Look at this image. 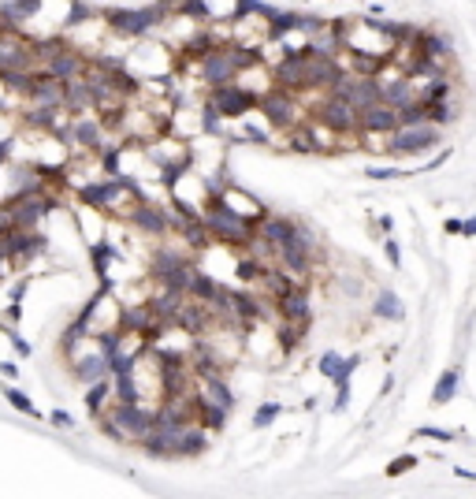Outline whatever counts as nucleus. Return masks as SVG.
Returning <instances> with one entry per match:
<instances>
[{
    "label": "nucleus",
    "instance_id": "obj_6",
    "mask_svg": "<svg viewBox=\"0 0 476 499\" xmlns=\"http://www.w3.org/2000/svg\"><path fill=\"white\" fill-rule=\"evenodd\" d=\"M190 261L182 257V254H171V250H161L153 261V276L161 280L164 291H182L187 295V280H190Z\"/></svg>",
    "mask_w": 476,
    "mask_h": 499
},
{
    "label": "nucleus",
    "instance_id": "obj_17",
    "mask_svg": "<svg viewBox=\"0 0 476 499\" xmlns=\"http://www.w3.org/2000/svg\"><path fill=\"white\" fill-rule=\"evenodd\" d=\"M45 0H8L4 8H0V26H19L26 23L30 16H37V8H42Z\"/></svg>",
    "mask_w": 476,
    "mask_h": 499
},
{
    "label": "nucleus",
    "instance_id": "obj_12",
    "mask_svg": "<svg viewBox=\"0 0 476 499\" xmlns=\"http://www.w3.org/2000/svg\"><path fill=\"white\" fill-rule=\"evenodd\" d=\"M45 71H49L52 78H60V82H68V78H75V75L86 71V56H82V52H75L71 45H63V49H56V52L45 60Z\"/></svg>",
    "mask_w": 476,
    "mask_h": 499
},
{
    "label": "nucleus",
    "instance_id": "obj_46",
    "mask_svg": "<svg viewBox=\"0 0 476 499\" xmlns=\"http://www.w3.org/2000/svg\"><path fill=\"white\" fill-rule=\"evenodd\" d=\"M4 156H8V142H0V164H4Z\"/></svg>",
    "mask_w": 476,
    "mask_h": 499
},
{
    "label": "nucleus",
    "instance_id": "obj_38",
    "mask_svg": "<svg viewBox=\"0 0 476 499\" xmlns=\"http://www.w3.org/2000/svg\"><path fill=\"white\" fill-rule=\"evenodd\" d=\"M179 16H190V19H205V8H201V0H182V4H179Z\"/></svg>",
    "mask_w": 476,
    "mask_h": 499
},
{
    "label": "nucleus",
    "instance_id": "obj_19",
    "mask_svg": "<svg viewBox=\"0 0 476 499\" xmlns=\"http://www.w3.org/2000/svg\"><path fill=\"white\" fill-rule=\"evenodd\" d=\"M361 365V358H339L335 350H327L320 362H316V369H320L327 380H339V376H353V369Z\"/></svg>",
    "mask_w": 476,
    "mask_h": 499
},
{
    "label": "nucleus",
    "instance_id": "obj_29",
    "mask_svg": "<svg viewBox=\"0 0 476 499\" xmlns=\"http://www.w3.org/2000/svg\"><path fill=\"white\" fill-rule=\"evenodd\" d=\"M234 4L238 0H201L205 19H234Z\"/></svg>",
    "mask_w": 476,
    "mask_h": 499
},
{
    "label": "nucleus",
    "instance_id": "obj_34",
    "mask_svg": "<svg viewBox=\"0 0 476 499\" xmlns=\"http://www.w3.org/2000/svg\"><path fill=\"white\" fill-rule=\"evenodd\" d=\"M413 466H417V455H399V458H391V462H387V477H402Z\"/></svg>",
    "mask_w": 476,
    "mask_h": 499
},
{
    "label": "nucleus",
    "instance_id": "obj_25",
    "mask_svg": "<svg viewBox=\"0 0 476 499\" xmlns=\"http://www.w3.org/2000/svg\"><path fill=\"white\" fill-rule=\"evenodd\" d=\"M399 112V127H409V123H425L428 120V104L425 101H409V104H402V109H394Z\"/></svg>",
    "mask_w": 476,
    "mask_h": 499
},
{
    "label": "nucleus",
    "instance_id": "obj_11",
    "mask_svg": "<svg viewBox=\"0 0 476 499\" xmlns=\"http://www.w3.org/2000/svg\"><path fill=\"white\" fill-rule=\"evenodd\" d=\"M272 78L280 82V90H306V56H301V49L298 52H283V60L272 68Z\"/></svg>",
    "mask_w": 476,
    "mask_h": 499
},
{
    "label": "nucleus",
    "instance_id": "obj_13",
    "mask_svg": "<svg viewBox=\"0 0 476 499\" xmlns=\"http://www.w3.org/2000/svg\"><path fill=\"white\" fill-rule=\"evenodd\" d=\"M216 198H220L223 205H227L231 213L246 216L249 224H257V220H261L264 213H268V209H264V205H261L257 198H249V194H246V190H238V187H223V190L216 194Z\"/></svg>",
    "mask_w": 476,
    "mask_h": 499
},
{
    "label": "nucleus",
    "instance_id": "obj_14",
    "mask_svg": "<svg viewBox=\"0 0 476 499\" xmlns=\"http://www.w3.org/2000/svg\"><path fill=\"white\" fill-rule=\"evenodd\" d=\"M361 127L368 135H391V130L399 127V112H394L387 101H376V104H368V109H361Z\"/></svg>",
    "mask_w": 476,
    "mask_h": 499
},
{
    "label": "nucleus",
    "instance_id": "obj_30",
    "mask_svg": "<svg viewBox=\"0 0 476 499\" xmlns=\"http://www.w3.org/2000/svg\"><path fill=\"white\" fill-rule=\"evenodd\" d=\"M4 399H8L11 406H15V410H19V414H30V417H42V414H37V406H34L30 399H26V391H19L15 384H11V388L4 391Z\"/></svg>",
    "mask_w": 476,
    "mask_h": 499
},
{
    "label": "nucleus",
    "instance_id": "obj_40",
    "mask_svg": "<svg viewBox=\"0 0 476 499\" xmlns=\"http://www.w3.org/2000/svg\"><path fill=\"white\" fill-rule=\"evenodd\" d=\"M101 164H104V172H108V175H119V149H104Z\"/></svg>",
    "mask_w": 476,
    "mask_h": 499
},
{
    "label": "nucleus",
    "instance_id": "obj_3",
    "mask_svg": "<svg viewBox=\"0 0 476 499\" xmlns=\"http://www.w3.org/2000/svg\"><path fill=\"white\" fill-rule=\"evenodd\" d=\"M164 16H168V0H161V4H153V8H138V11L112 8L108 16H104V23H108L112 34H119V37H142V34H149Z\"/></svg>",
    "mask_w": 476,
    "mask_h": 499
},
{
    "label": "nucleus",
    "instance_id": "obj_22",
    "mask_svg": "<svg viewBox=\"0 0 476 499\" xmlns=\"http://www.w3.org/2000/svg\"><path fill=\"white\" fill-rule=\"evenodd\" d=\"M71 142L82 149H101V127L94 120H78L71 123Z\"/></svg>",
    "mask_w": 476,
    "mask_h": 499
},
{
    "label": "nucleus",
    "instance_id": "obj_32",
    "mask_svg": "<svg viewBox=\"0 0 476 499\" xmlns=\"http://www.w3.org/2000/svg\"><path fill=\"white\" fill-rule=\"evenodd\" d=\"M409 175H413V168H409V172H406V168H368V179H372V183H383V179H409Z\"/></svg>",
    "mask_w": 476,
    "mask_h": 499
},
{
    "label": "nucleus",
    "instance_id": "obj_23",
    "mask_svg": "<svg viewBox=\"0 0 476 499\" xmlns=\"http://www.w3.org/2000/svg\"><path fill=\"white\" fill-rule=\"evenodd\" d=\"M372 313H376V317H383V321H402L406 317L402 302H399V295H394V291H380V298L372 302Z\"/></svg>",
    "mask_w": 476,
    "mask_h": 499
},
{
    "label": "nucleus",
    "instance_id": "obj_26",
    "mask_svg": "<svg viewBox=\"0 0 476 499\" xmlns=\"http://www.w3.org/2000/svg\"><path fill=\"white\" fill-rule=\"evenodd\" d=\"M112 254H115V250H112L108 242H94V246H89V257H94V272H97L101 283L108 280V261H112Z\"/></svg>",
    "mask_w": 476,
    "mask_h": 499
},
{
    "label": "nucleus",
    "instance_id": "obj_7",
    "mask_svg": "<svg viewBox=\"0 0 476 499\" xmlns=\"http://www.w3.org/2000/svg\"><path fill=\"white\" fill-rule=\"evenodd\" d=\"M435 142H439V130H435L428 120L391 130V149H394V153H425V149L435 146Z\"/></svg>",
    "mask_w": 476,
    "mask_h": 499
},
{
    "label": "nucleus",
    "instance_id": "obj_16",
    "mask_svg": "<svg viewBox=\"0 0 476 499\" xmlns=\"http://www.w3.org/2000/svg\"><path fill=\"white\" fill-rule=\"evenodd\" d=\"M130 220H134V228L145 231V235H168V216H164V209H153V205L138 202L134 209H130Z\"/></svg>",
    "mask_w": 476,
    "mask_h": 499
},
{
    "label": "nucleus",
    "instance_id": "obj_27",
    "mask_svg": "<svg viewBox=\"0 0 476 499\" xmlns=\"http://www.w3.org/2000/svg\"><path fill=\"white\" fill-rule=\"evenodd\" d=\"M108 391H112V384L104 376L94 380V384H89V395H86V410L101 417V402H108Z\"/></svg>",
    "mask_w": 476,
    "mask_h": 499
},
{
    "label": "nucleus",
    "instance_id": "obj_9",
    "mask_svg": "<svg viewBox=\"0 0 476 499\" xmlns=\"http://www.w3.org/2000/svg\"><path fill=\"white\" fill-rule=\"evenodd\" d=\"M342 34H346V23H316L313 30L306 34L309 45L306 52H316V56H335V52L342 49Z\"/></svg>",
    "mask_w": 476,
    "mask_h": 499
},
{
    "label": "nucleus",
    "instance_id": "obj_5",
    "mask_svg": "<svg viewBox=\"0 0 476 499\" xmlns=\"http://www.w3.org/2000/svg\"><path fill=\"white\" fill-rule=\"evenodd\" d=\"M257 109L268 116V123H275V127H298V120H301L290 90H264L257 97Z\"/></svg>",
    "mask_w": 476,
    "mask_h": 499
},
{
    "label": "nucleus",
    "instance_id": "obj_31",
    "mask_svg": "<svg viewBox=\"0 0 476 499\" xmlns=\"http://www.w3.org/2000/svg\"><path fill=\"white\" fill-rule=\"evenodd\" d=\"M346 406H350V376H339L335 380V402H332V410L342 414Z\"/></svg>",
    "mask_w": 476,
    "mask_h": 499
},
{
    "label": "nucleus",
    "instance_id": "obj_18",
    "mask_svg": "<svg viewBox=\"0 0 476 499\" xmlns=\"http://www.w3.org/2000/svg\"><path fill=\"white\" fill-rule=\"evenodd\" d=\"M194 421H201V429L216 432L227 421V406H216V402H205V399L194 395Z\"/></svg>",
    "mask_w": 476,
    "mask_h": 499
},
{
    "label": "nucleus",
    "instance_id": "obj_20",
    "mask_svg": "<svg viewBox=\"0 0 476 499\" xmlns=\"http://www.w3.org/2000/svg\"><path fill=\"white\" fill-rule=\"evenodd\" d=\"M71 373H75V380H82V384H94V380H101L108 373V358H104V354H89V358L71 365Z\"/></svg>",
    "mask_w": 476,
    "mask_h": 499
},
{
    "label": "nucleus",
    "instance_id": "obj_41",
    "mask_svg": "<svg viewBox=\"0 0 476 499\" xmlns=\"http://www.w3.org/2000/svg\"><path fill=\"white\" fill-rule=\"evenodd\" d=\"M238 276H242V280H261V265L257 261H242V265H238Z\"/></svg>",
    "mask_w": 476,
    "mask_h": 499
},
{
    "label": "nucleus",
    "instance_id": "obj_21",
    "mask_svg": "<svg viewBox=\"0 0 476 499\" xmlns=\"http://www.w3.org/2000/svg\"><path fill=\"white\" fill-rule=\"evenodd\" d=\"M458 388H461V373H458V369L439 373V380H435V391H432V406H446V402L458 395Z\"/></svg>",
    "mask_w": 476,
    "mask_h": 499
},
{
    "label": "nucleus",
    "instance_id": "obj_36",
    "mask_svg": "<svg viewBox=\"0 0 476 499\" xmlns=\"http://www.w3.org/2000/svg\"><path fill=\"white\" fill-rule=\"evenodd\" d=\"M428 104V123H446L451 120V109H446L443 101H425Z\"/></svg>",
    "mask_w": 476,
    "mask_h": 499
},
{
    "label": "nucleus",
    "instance_id": "obj_28",
    "mask_svg": "<svg viewBox=\"0 0 476 499\" xmlns=\"http://www.w3.org/2000/svg\"><path fill=\"white\" fill-rule=\"evenodd\" d=\"M227 302H231V313H238V321H253L261 313V306L249 295H227Z\"/></svg>",
    "mask_w": 476,
    "mask_h": 499
},
{
    "label": "nucleus",
    "instance_id": "obj_35",
    "mask_svg": "<svg viewBox=\"0 0 476 499\" xmlns=\"http://www.w3.org/2000/svg\"><path fill=\"white\" fill-rule=\"evenodd\" d=\"M417 440H439V443H451V440H458L454 432H446V429H435V425H420L417 432H413Z\"/></svg>",
    "mask_w": 476,
    "mask_h": 499
},
{
    "label": "nucleus",
    "instance_id": "obj_1",
    "mask_svg": "<svg viewBox=\"0 0 476 499\" xmlns=\"http://www.w3.org/2000/svg\"><path fill=\"white\" fill-rule=\"evenodd\" d=\"M104 432H112L115 440L123 443H142V436L153 429V410L145 402H123L119 399L108 414L101 417Z\"/></svg>",
    "mask_w": 476,
    "mask_h": 499
},
{
    "label": "nucleus",
    "instance_id": "obj_10",
    "mask_svg": "<svg viewBox=\"0 0 476 499\" xmlns=\"http://www.w3.org/2000/svg\"><path fill=\"white\" fill-rule=\"evenodd\" d=\"M275 306H280L283 324H294V328H301V332H306V328L313 324V306H309L306 291H298V287H290L287 295L275 298Z\"/></svg>",
    "mask_w": 476,
    "mask_h": 499
},
{
    "label": "nucleus",
    "instance_id": "obj_45",
    "mask_svg": "<svg viewBox=\"0 0 476 499\" xmlns=\"http://www.w3.org/2000/svg\"><path fill=\"white\" fill-rule=\"evenodd\" d=\"M0 373H4L8 380H15V365H11V362H4V365H0Z\"/></svg>",
    "mask_w": 476,
    "mask_h": 499
},
{
    "label": "nucleus",
    "instance_id": "obj_2",
    "mask_svg": "<svg viewBox=\"0 0 476 499\" xmlns=\"http://www.w3.org/2000/svg\"><path fill=\"white\" fill-rule=\"evenodd\" d=\"M201 224L208 228L213 242H227V246H249L253 242V224H249L246 216L231 213L220 198H213V205L201 213Z\"/></svg>",
    "mask_w": 476,
    "mask_h": 499
},
{
    "label": "nucleus",
    "instance_id": "obj_44",
    "mask_svg": "<svg viewBox=\"0 0 476 499\" xmlns=\"http://www.w3.org/2000/svg\"><path fill=\"white\" fill-rule=\"evenodd\" d=\"M11 343H15V350L23 354V358H26V354H30V343H26V339H19L15 332H11Z\"/></svg>",
    "mask_w": 476,
    "mask_h": 499
},
{
    "label": "nucleus",
    "instance_id": "obj_42",
    "mask_svg": "<svg viewBox=\"0 0 476 499\" xmlns=\"http://www.w3.org/2000/svg\"><path fill=\"white\" fill-rule=\"evenodd\" d=\"M49 421H52V425H56V429H71V425H75L68 410H52V414H49Z\"/></svg>",
    "mask_w": 476,
    "mask_h": 499
},
{
    "label": "nucleus",
    "instance_id": "obj_33",
    "mask_svg": "<svg viewBox=\"0 0 476 499\" xmlns=\"http://www.w3.org/2000/svg\"><path fill=\"white\" fill-rule=\"evenodd\" d=\"M280 414H283V406H280V402H264L261 410L253 414V425H257V429H264V425H272Z\"/></svg>",
    "mask_w": 476,
    "mask_h": 499
},
{
    "label": "nucleus",
    "instance_id": "obj_43",
    "mask_svg": "<svg viewBox=\"0 0 476 499\" xmlns=\"http://www.w3.org/2000/svg\"><path fill=\"white\" fill-rule=\"evenodd\" d=\"M458 235H461V239H476V216L458 220Z\"/></svg>",
    "mask_w": 476,
    "mask_h": 499
},
{
    "label": "nucleus",
    "instance_id": "obj_8",
    "mask_svg": "<svg viewBox=\"0 0 476 499\" xmlns=\"http://www.w3.org/2000/svg\"><path fill=\"white\" fill-rule=\"evenodd\" d=\"M316 120H324L327 127H335L339 135H346V130L361 127V112H357L353 104H346L342 97H327L320 109H316Z\"/></svg>",
    "mask_w": 476,
    "mask_h": 499
},
{
    "label": "nucleus",
    "instance_id": "obj_4",
    "mask_svg": "<svg viewBox=\"0 0 476 499\" xmlns=\"http://www.w3.org/2000/svg\"><path fill=\"white\" fill-rule=\"evenodd\" d=\"M257 97L253 90L238 86V82H223V86H213V94H208V109L223 120H238V116H246L249 109H257Z\"/></svg>",
    "mask_w": 476,
    "mask_h": 499
},
{
    "label": "nucleus",
    "instance_id": "obj_39",
    "mask_svg": "<svg viewBox=\"0 0 476 499\" xmlns=\"http://www.w3.org/2000/svg\"><path fill=\"white\" fill-rule=\"evenodd\" d=\"M383 254H387L391 269H402V250H399V242H394V239H387V242H383Z\"/></svg>",
    "mask_w": 476,
    "mask_h": 499
},
{
    "label": "nucleus",
    "instance_id": "obj_15",
    "mask_svg": "<svg viewBox=\"0 0 476 499\" xmlns=\"http://www.w3.org/2000/svg\"><path fill=\"white\" fill-rule=\"evenodd\" d=\"M253 235H257V239H264L272 250H280V246L290 242V235H294V224H290V220H283V216H268V213H264V216L257 220Z\"/></svg>",
    "mask_w": 476,
    "mask_h": 499
},
{
    "label": "nucleus",
    "instance_id": "obj_37",
    "mask_svg": "<svg viewBox=\"0 0 476 499\" xmlns=\"http://www.w3.org/2000/svg\"><path fill=\"white\" fill-rule=\"evenodd\" d=\"M68 26H75V23H82V19H89V8L82 4V0H68Z\"/></svg>",
    "mask_w": 476,
    "mask_h": 499
},
{
    "label": "nucleus",
    "instance_id": "obj_24",
    "mask_svg": "<svg viewBox=\"0 0 476 499\" xmlns=\"http://www.w3.org/2000/svg\"><path fill=\"white\" fill-rule=\"evenodd\" d=\"M182 235H187V242L194 250H205L208 242H213V235H208V228L201 224V216H194V220H182Z\"/></svg>",
    "mask_w": 476,
    "mask_h": 499
}]
</instances>
